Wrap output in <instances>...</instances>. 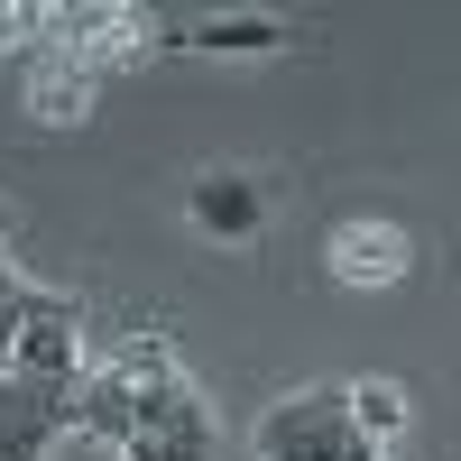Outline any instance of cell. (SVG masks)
Here are the masks:
<instances>
[{"label":"cell","mask_w":461,"mask_h":461,"mask_svg":"<svg viewBox=\"0 0 461 461\" xmlns=\"http://www.w3.org/2000/svg\"><path fill=\"white\" fill-rule=\"evenodd\" d=\"M19 314H28V286L10 277V258H0V332H10V341H19Z\"/></svg>","instance_id":"9"},{"label":"cell","mask_w":461,"mask_h":461,"mask_svg":"<svg viewBox=\"0 0 461 461\" xmlns=\"http://www.w3.org/2000/svg\"><path fill=\"white\" fill-rule=\"evenodd\" d=\"M258 461H378V443L360 434L351 388H295L258 415Z\"/></svg>","instance_id":"1"},{"label":"cell","mask_w":461,"mask_h":461,"mask_svg":"<svg viewBox=\"0 0 461 461\" xmlns=\"http://www.w3.org/2000/svg\"><path fill=\"white\" fill-rule=\"evenodd\" d=\"M351 415H360V434H369V443H388V434L406 425V397L388 388V378H360V388H351Z\"/></svg>","instance_id":"8"},{"label":"cell","mask_w":461,"mask_h":461,"mask_svg":"<svg viewBox=\"0 0 461 461\" xmlns=\"http://www.w3.org/2000/svg\"><path fill=\"white\" fill-rule=\"evenodd\" d=\"M121 452H130V461H176V452H167V443H158V434H130V443H121Z\"/></svg>","instance_id":"10"},{"label":"cell","mask_w":461,"mask_h":461,"mask_svg":"<svg viewBox=\"0 0 461 461\" xmlns=\"http://www.w3.org/2000/svg\"><path fill=\"white\" fill-rule=\"evenodd\" d=\"M130 369V388H139V434H158L176 461H212L221 452V425H212V406L176 378V360H167V341H139V351L121 360Z\"/></svg>","instance_id":"2"},{"label":"cell","mask_w":461,"mask_h":461,"mask_svg":"<svg viewBox=\"0 0 461 461\" xmlns=\"http://www.w3.org/2000/svg\"><path fill=\"white\" fill-rule=\"evenodd\" d=\"M74 351H84V314H74V295L28 286V314H19V341H10V378L74 397V388H84V378H74Z\"/></svg>","instance_id":"3"},{"label":"cell","mask_w":461,"mask_h":461,"mask_svg":"<svg viewBox=\"0 0 461 461\" xmlns=\"http://www.w3.org/2000/svg\"><path fill=\"white\" fill-rule=\"evenodd\" d=\"M167 47H203V56H277V47H295V28H286V19H267V10H230V19H194V28H176Z\"/></svg>","instance_id":"4"},{"label":"cell","mask_w":461,"mask_h":461,"mask_svg":"<svg viewBox=\"0 0 461 461\" xmlns=\"http://www.w3.org/2000/svg\"><path fill=\"white\" fill-rule=\"evenodd\" d=\"M332 267L351 286H388L397 267H406V240L397 230H369V221H351V230H332Z\"/></svg>","instance_id":"7"},{"label":"cell","mask_w":461,"mask_h":461,"mask_svg":"<svg viewBox=\"0 0 461 461\" xmlns=\"http://www.w3.org/2000/svg\"><path fill=\"white\" fill-rule=\"evenodd\" d=\"M0 369H10V332H0Z\"/></svg>","instance_id":"11"},{"label":"cell","mask_w":461,"mask_h":461,"mask_svg":"<svg viewBox=\"0 0 461 461\" xmlns=\"http://www.w3.org/2000/svg\"><path fill=\"white\" fill-rule=\"evenodd\" d=\"M74 434H102V443H130L139 434V388H130V369H102L74 388Z\"/></svg>","instance_id":"6"},{"label":"cell","mask_w":461,"mask_h":461,"mask_svg":"<svg viewBox=\"0 0 461 461\" xmlns=\"http://www.w3.org/2000/svg\"><path fill=\"white\" fill-rule=\"evenodd\" d=\"M194 221L212 230V240H258V221H267V194L249 176H194Z\"/></svg>","instance_id":"5"}]
</instances>
